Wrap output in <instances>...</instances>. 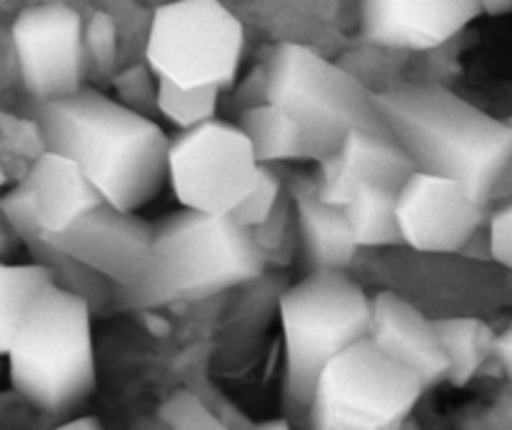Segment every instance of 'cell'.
I'll list each match as a JSON object with an SVG mask.
<instances>
[{
    "label": "cell",
    "mask_w": 512,
    "mask_h": 430,
    "mask_svg": "<svg viewBox=\"0 0 512 430\" xmlns=\"http://www.w3.org/2000/svg\"><path fill=\"white\" fill-rule=\"evenodd\" d=\"M33 123L48 150L80 165L100 198L123 210L148 203L163 185L168 135L140 110L95 88L35 100Z\"/></svg>",
    "instance_id": "1"
},
{
    "label": "cell",
    "mask_w": 512,
    "mask_h": 430,
    "mask_svg": "<svg viewBox=\"0 0 512 430\" xmlns=\"http://www.w3.org/2000/svg\"><path fill=\"white\" fill-rule=\"evenodd\" d=\"M373 100L415 170L458 180L488 203L490 188L512 155L508 120L493 118L435 83L395 85L373 93Z\"/></svg>",
    "instance_id": "2"
},
{
    "label": "cell",
    "mask_w": 512,
    "mask_h": 430,
    "mask_svg": "<svg viewBox=\"0 0 512 430\" xmlns=\"http://www.w3.org/2000/svg\"><path fill=\"white\" fill-rule=\"evenodd\" d=\"M265 255L250 230L225 215L183 208L153 225L150 263L143 278L128 288H113L123 310L163 308L183 300H203L258 278Z\"/></svg>",
    "instance_id": "3"
},
{
    "label": "cell",
    "mask_w": 512,
    "mask_h": 430,
    "mask_svg": "<svg viewBox=\"0 0 512 430\" xmlns=\"http://www.w3.org/2000/svg\"><path fill=\"white\" fill-rule=\"evenodd\" d=\"M13 388L48 415H65L95 388L93 305L48 283L25 310L8 350Z\"/></svg>",
    "instance_id": "4"
},
{
    "label": "cell",
    "mask_w": 512,
    "mask_h": 430,
    "mask_svg": "<svg viewBox=\"0 0 512 430\" xmlns=\"http://www.w3.org/2000/svg\"><path fill=\"white\" fill-rule=\"evenodd\" d=\"M370 298L345 270H310L280 295L285 408L308 410L315 380L333 355L368 335Z\"/></svg>",
    "instance_id": "5"
},
{
    "label": "cell",
    "mask_w": 512,
    "mask_h": 430,
    "mask_svg": "<svg viewBox=\"0 0 512 430\" xmlns=\"http://www.w3.org/2000/svg\"><path fill=\"white\" fill-rule=\"evenodd\" d=\"M425 385L360 338L325 363L305 415L318 430H388L413 413Z\"/></svg>",
    "instance_id": "6"
},
{
    "label": "cell",
    "mask_w": 512,
    "mask_h": 430,
    "mask_svg": "<svg viewBox=\"0 0 512 430\" xmlns=\"http://www.w3.org/2000/svg\"><path fill=\"white\" fill-rule=\"evenodd\" d=\"M265 100L293 115L333 150L340 148L348 130L390 135L375 108L373 90L298 43H283L273 50L265 68Z\"/></svg>",
    "instance_id": "7"
},
{
    "label": "cell",
    "mask_w": 512,
    "mask_h": 430,
    "mask_svg": "<svg viewBox=\"0 0 512 430\" xmlns=\"http://www.w3.org/2000/svg\"><path fill=\"white\" fill-rule=\"evenodd\" d=\"M243 48V25L220 0H173L155 10L145 60L155 78L180 88H228Z\"/></svg>",
    "instance_id": "8"
},
{
    "label": "cell",
    "mask_w": 512,
    "mask_h": 430,
    "mask_svg": "<svg viewBox=\"0 0 512 430\" xmlns=\"http://www.w3.org/2000/svg\"><path fill=\"white\" fill-rule=\"evenodd\" d=\"M258 165L238 125L210 118L170 140L165 178L183 208L228 215L255 183Z\"/></svg>",
    "instance_id": "9"
},
{
    "label": "cell",
    "mask_w": 512,
    "mask_h": 430,
    "mask_svg": "<svg viewBox=\"0 0 512 430\" xmlns=\"http://www.w3.org/2000/svg\"><path fill=\"white\" fill-rule=\"evenodd\" d=\"M25 90L35 100H53L83 88V20L70 5L43 3L23 10L10 30Z\"/></svg>",
    "instance_id": "10"
},
{
    "label": "cell",
    "mask_w": 512,
    "mask_h": 430,
    "mask_svg": "<svg viewBox=\"0 0 512 430\" xmlns=\"http://www.w3.org/2000/svg\"><path fill=\"white\" fill-rule=\"evenodd\" d=\"M400 238L418 253H460L488 220V203L445 175L413 170L395 193Z\"/></svg>",
    "instance_id": "11"
},
{
    "label": "cell",
    "mask_w": 512,
    "mask_h": 430,
    "mask_svg": "<svg viewBox=\"0 0 512 430\" xmlns=\"http://www.w3.org/2000/svg\"><path fill=\"white\" fill-rule=\"evenodd\" d=\"M50 238L113 288H128L148 270L153 223L135 215V210L100 203Z\"/></svg>",
    "instance_id": "12"
},
{
    "label": "cell",
    "mask_w": 512,
    "mask_h": 430,
    "mask_svg": "<svg viewBox=\"0 0 512 430\" xmlns=\"http://www.w3.org/2000/svg\"><path fill=\"white\" fill-rule=\"evenodd\" d=\"M478 15V0H363L360 28L380 48L433 50Z\"/></svg>",
    "instance_id": "13"
},
{
    "label": "cell",
    "mask_w": 512,
    "mask_h": 430,
    "mask_svg": "<svg viewBox=\"0 0 512 430\" xmlns=\"http://www.w3.org/2000/svg\"><path fill=\"white\" fill-rule=\"evenodd\" d=\"M365 338L373 340L395 363L408 368L425 385V390L445 380L448 363L435 335L433 320L425 318L403 295L383 290L370 298Z\"/></svg>",
    "instance_id": "14"
},
{
    "label": "cell",
    "mask_w": 512,
    "mask_h": 430,
    "mask_svg": "<svg viewBox=\"0 0 512 430\" xmlns=\"http://www.w3.org/2000/svg\"><path fill=\"white\" fill-rule=\"evenodd\" d=\"M20 188L33 210V218L50 235L63 233L75 218L105 203L75 160L48 148L35 155Z\"/></svg>",
    "instance_id": "15"
},
{
    "label": "cell",
    "mask_w": 512,
    "mask_h": 430,
    "mask_svg": "<svg viewBox=\"0 0 512 430\" xmlns=\"http://www.w3.org/2000/svg\"><path fill=\"white\" fill-rule=\"evenodd\" d=\"M0 218L10 225L15 238L23 240L33 263H38L40 268L48 270V275L53 278L55 285L83 295V298L93 305V310L110 305V300H113V285L105 278H100L95 270L85 268V265L80 263V260H75L73 255L65 253V250L40 228L38 220L33 218V210H30L20 185H15L10 193H5L3 198H0Z\"/></svg>",
    "instance_id": "16"
},
{
    "label": "cell",
    "mask_w": 512,
    "mask_h": 430,
    "mask_svg": "<svg viewBox=\"0 0 512 430\" xmlns=\"http://www.w3.org/2000/svg\"><path fill=\"white\" fill-rule=\"evenodd\" d=\"M290 210L310 270H345L358 253L345 210L325 203L315 190L313 175L298 173L290 180Z\"/></svg>",
    "instance_id": "17"
},
{
    "label": "cell",
    "mask_w": 512,
    "mask_h": 430,
    "mask_svg": "<svg viewBox=\"0 0 512 430\" xmlns=\"http://www.w3.org/2000/svg\"><path fill=\"white\" fill-rule=\"evenodd\" d=\"M238 128L250 140V148H253L258 163L273 165L283 163V160H315L318 163L335 153L330 145L308 133L293 115L285 113L270 100L250 105L240 115Z\"/></svg>",
    "instance_id": "18"
},
{
    "label": "cell",
    "mask_w": 512,
    "mask_h": 430,
    "mask_svg": "<svg viewBox=\"0 0 512 430\" xmlns=\"http://www.w3.org/2000/svg\"><path fill=\"white\" fill-rule=\"evenodd\" d=\"M335 158L355 185L378 183L400 188L415 170L413 160L395 143L393 135L365 133V130H348L340 148L335 150Z\"/></svg>",
    "instance_id": "19"
},
{
    "label": "cell",
    "mask_w": 512,
    "mask_h": 430,
    "mask_svg": "<svg viewBox=\"0 0 512 430\" xmlns=\"http://www.w3.org/2000/svg\"><path fill=\"white\" fill-rule=\"evenodd\" d=\"M435 335L443 348L448 373L445 380L453 385H465L480 373L493 358L495 330L480 318H440L433 320Z\"/></svg>",
    "instance_id": "20"
},
{
    "label": "cell",
    "mask_w": 512,
    "mask_h": 430,
    "mask_svg": "<svg viewBox=\"0 0 512 430\" xmlns=\"http://www.w3.org/2000/svg\"><path fill=\"white\" fill-rule=\"evenodd\" d=\"M395 193L398 188H388V185H355L343 210L358 248H385V245L403 243L398 213H395Z\"/></svg>",
    "instance_id": "21"
},
{
    "label": "cell",
    "mask_w": 512,
    "mask_h": 430,
    "mask_svg": "<svg viewBox=\"0 0 512 430\" xmlns=\"http://www.w3.org/2000/svg\"><path fill=\"white\" fill-rule=\"evenodd\" d=\"M48 283H53V278L38 263H0V355L8 350L28 305Z\"/></svg>",
    "instance_id": "22"
},
{
    "label": "cell",
    "mask_w": 512,
    "mask_h": 430,
    "mask_svg": "<svg viewBox=\"0 0 512 430\" xmlns=\"http://www.w3.org/2000/svg\"><path fill=\"white\" fill-rule=\"evenodd\" d=\"M220 88L215 85H200V88H180L170 80L158 78L155 83V108L165 115L180 130L193 128L215 118Z\"/></svg>",
    "instance_id": "23"
},
{
    "label": "cell",
    "mask_w": 512,
    "mask_h": 430,
    "mask_svg": "<svg viewBox=\"0 0 512 430\" xmlns=\"http://www.w3.org/2000/svg\"><path fill=\"white\" fill-rule=\"evenodd\" d=\"M280 198H283V180L275 173L273 165L260 163L255 183L250 185L248 193L238 200V205L225 218L233 225H238V228L253 230L270 218Z\"/></svg>",
    "instance_id": "24"
},
{
    "label": "cell",
    "mask_w": 512,
    "mask_h": 430,
    "mask_svg": "<svg viewBox=\"0 0 512 430\" xmlns=\"http://www.w3.org/2000/svg\"><path fill=\"white\" fill-rule=\"evenodd\" d=\"M160 423L168 425V428H200V430H213V428H223L215 413L210 410V405L205 403L203 395L198 390L183 388L178 393L170 395L158 410Z\"/></svg>",
    "instance_id": "25"
},
{
    "label": "cell",
    "mask_w": 512,
    "mask_h": 430,
    "mask_svg": "<svg viewBox=\"0 0 512 430\" xmlns=\"http://www.w3.org/2000/svg\"><path fill=\"white\" fill-rule=\"evenodd\" d=\"M83 48L85 63L93 65L98 75L113 73L115 48H118V33L110 15L95 13L88 23H83Z\"/></svg>",
    "instance_id": "26"
},
{
    "label": "cell",
    "mask_w": 512,
    "mask_h": 430,
    "mask_svg": "<svg viewBox=\"0 0 512 430\" xmlns=\"http://www.w3.org/2000/svg\"><path fill=\"white\" fill-rule=\"evenodd\" d=\"M490 258L512 273V200H500L488 218Z\"/></svg>",
    "instance_id": "27"
},
{
    "label": "cell",
    "mask_w": 512,
    "mask_h": 430,
    "mask_svg": "<svg viewBox=\"0 0 512 430\" xmlns=\"http://www.w3.org/2000/svg\"><path fill=\"white\" fill-rule=\"evenodd\" d=\"M493 358L498 360L500 368H503V373L512 380V320L508 323V328L503 330V333L495 335Z\"/></svg>",
    "instance_id": "28"
},
{
    "label": "cell",
    "mask_w": 512,
    "mask_h": 430,
    "mask_svg": "<svg viewBox=\"0 0 512 430\" xmlns=\"http://www.w3.org/2000/svg\"><path fill=\"white\" fill-rule=\"evenodd\" d=\"M500 200H512V155H510L508 163H505V168L500 170L498 178H495L493 188H490L488 205L500 203Z\"/></svg>",
    "instance_id": "29"
},
{
    "label": "cell",
    "mask_w": 512,
    "mask_h": 430,
    "mask_svg": "<svg viewBox=\"0 0 512 430\" xmlns=\"http://www.w3.org/2000/svg\"><path fill=\"white\" fill-rule=\"evenodd\" d=\"M480 15H493V18H500V15L512 13V0H478Z\"/></svg>",
    "instance_id": "30"
},
{
    "label": "cell",
    "mask_w": 512,
    "mask_h": 430,
    "mask_svg": "<svg viewBox=\"0 0 512 430\" xmlns=\"http://www.w3.org/2000/svg\"><path fill=\"white\" fill-rule=\"evenodd\" d=\"M88 430V428H100V420L93 415H85V418H70L65 423H60V430Z\"/></svg>",
    "instance_id": "31"
},
{
    "label": "cell",
    "mask_w": 512,
    "mask_h": 430,
    "mask_svg": "<svg viewBox=\"0 0 512 430\" xmlns=\"http://www.w3.org/2000/svg\"><path fill=\"white\" fill-rule=\"evenodd\" d=\"M10 235H13V230H10V225L5 223L3 218H0V255H3L5 250H8V245H10Z\"/></svg>",
    "instance_id": "32"
},
{
    "label": "cell",
    "mask_w": 512,
    "mask_h": 430,
    "mask_svg": "<svg viewBox=\"0 0 512 430\" xmlns=\"http://www.w3.org/2000/svg\"><path fill=\"white\" fill-rule=\"evenodd\" d=\"M508 125H510V130H512V118H510V120H508Z\"/></svg>",
    "instance_id": "33"
}]
</instances>
